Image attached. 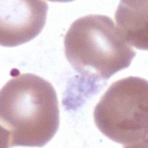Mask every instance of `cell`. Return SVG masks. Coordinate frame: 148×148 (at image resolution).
Masks as SVG:
<instances>
[{
  "instance_id": "3",
  "label": "cell",
  "mask_w": 148,
  "mask_h": 148,
  "mask_svg": "<svg viewBox=\"0 0 148 148\" xmlns=\"http://www.w3.org/2000/svg\"><path fill=\"white\" fill-rule=\"evenodd\" d=\"M148 83L137 76L110 86L94 110L96 127L123 147H147Z\"/></svg>"
},
{
  "instance_id": "1",
  "label": "cell",
  "mask_w": 148,
  "mask_h": 148,
  "mask_svg": "<svg viewBox=\"0 0 148 148\" xmlns=\"http://www.w3.org/2000/svg\"><path fill=\"white\" fill-rule=\"evenodd\" d=\"M59 124L56 90L43 77L22 73L1 88V139L5 147H43L54 136Z\"/></svg>"
},
{
  "instance_id": "5",
  "label": "cell",
  "mask_w": 148,
  "mask_h": 148,
  "mask_svg": "<svg viewBox=\"0 0 148 148\" xmlns=\"http://www.w3.org/2000/svg\"><path fill=\"white\" fill-rule=\"evenodd\" d=\"M121 1L115 12L118 29L125 41L138 49H147V2Z\"/></svg>"
},
{
  "instance_id": "4",
  "label": "cell",
  "mask_w": 148,
  "mask_h": 148,
  "mask_svg": "<svg viewBox=\"0 0 148 148\" xmlns=\"http://www.w3.org/2000/svg\"><path fill=\"white\" fill-rule=\"evenodd\" d=\"M0 43L15 47L38 36L47 17L48 5L44 1H0Z\"/></svg>"
},
{
  "instance_id": "2",
  "label": "cell",
  "mask_w": 148,
  "mask_h": 148,
  "mask_svg": "<svg viewBox=\"0 0 148 148\" xmlns=\"http://www.w3.org/2000/svg\"><path fill=\"white\" fill-rule=\"evenodd\" d=\"M72 67L84 77L106 80L128 68L136 51L125 41L111 18L89 14L76 20L64 39Z\"/></svg>"
}]
</instances>
